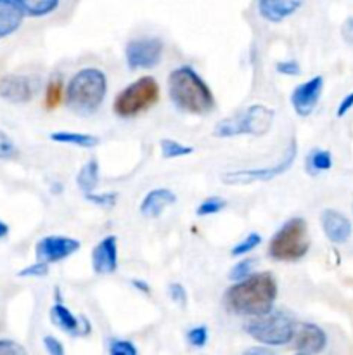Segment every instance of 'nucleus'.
I'll return each mask as SVG.
<instances>
[{"instance_id":"obj_1","label":"nucleus","mask_w":353,"mask_h":355,"mask_svg":"<svg viewBox=\"0 0 353 355\" xmlns=\"http://www.w3.org/2000/svg\"><path fill=\"white\" fill-rule=\"evenodd\" d=\"M277 298V281L270 272H258L234 281L224 293V305L239 318H262L272 312Z\"/></svg>"},{"instance_id":"obj_2","label":"nucleus","mask_w":353,"mask_h":355,"mask_svg":"<svg viewBox=\"0 0 353 355\" xmlns=\"http://www.w3.org/2000/svg\"><path fill=\"white\" fill-rule=\"evenodd\" d=\"M168 94L172 103L185 113L208 114L215 107L213 92L190 66H179L170 73Z\"/></svg>"},{"instance_id":"obj_3","label":"nucleus","mask_w":353,"mask_h":355,"mask_svg":"<svg viewBox=\"0 0 353 355\" xmlns=\"http://www.w3.org/2000/svg\"><path fill=\"white\" fill-rule=\"evenodd\" d=\"M107 94V78L99 68H83L71 76L64 90L66 106L78 114L96 113Z\"/></svg>"},{"instance_id":"obj_4","label":"nucleus","mask_w":353,"mask_h":355,"mask_svg":"<svg viewBox=\"0 0 353 355\" xmlns=\"http://www.w3.org/2000/svg\"><path fill=\"white\" fill-rule=\"evenodd\" d=\"M310 250L308 224L303 217L284 222L269 243V255L275 262H298Z\"/></svg>"},{"instance_id":"obj_5","label":"nucleus","mask_w":353,"mask_h":355,"mask_svg":"<svg viewBox=\"0 0 353 355\" xmlns=\"http://www.w3.org/2000/svg\"><path fill=\"white\" fill-rule=\"evenodd\" d=\"M273 118H275V113L269 106H265V104H251L239 116L224 118L221 121H218L213 128V135L220 139L237 137V135L262 137V135L270 132L273 125Z\"/></svg>"},{"instance_id":"obj_6","label":"nucleus","mask_w":353,"mask_h":355,"mask_svg":"<svg viewBox=\"0 0 353 355\" xmlns=\"http://www.w3.org/2000/svg\"><path fill=\"white\" fill-rule=\"evenodd\" d=\"M159 101V85L152 76H142L125 87L113 103V111L118 118H134L151 110Z\"/></svg>"},{"instance_id":"obj_7","label":"nucleus","mask_w":353,"mask_h":355,"mask_svg":"<svg viewBox=\"0 0 353 355\" xmlns=\"http://www.w3.org/2000/svg\"><path fill=\"white\" fill-rule=\"evenodd\" d=\"M248 336H251L260 345L266 347H282L293 342L296 322L284 312H269V314L256 318L244 328Z\"/></svg>"},{"instance_id":"obj_8","label":"nucleus","mask_w":353,"mask_h":355,"mask_svg":"<svg viewBox=\"0 0 353 355\" xmlns=\"http://www.w3.org/2000/svg\"><path fill=\"white\" fill-rule=\"evenodd\" d=\"M298 155V144L296 139H291L289 146H287L286 153H284L282 159L279 163L266 168H249V170H235V172H227L221 175V182L228 184V186H237V184H253V182H266L275 177L282 175L287 170L293 166L294 159Z\"/></svg>"},{"instance_id":"obj_9","label":"nucleus","mask_w":353,"mask_h":355,"mask_svg":"<svg viewBox=\"0 0 353 355\" xmlns=\"http://www.w3.org/2000/svg\"><path fill=\"white\" fill-rule=\"evenodd\" d=\"M165 45L158 37L134 38L125 47V58L130 69H151L161 62Z\"/></svg>"},{"instance_id":"obj_10","label":"nucleus","mask_w":353,"mask_h":355,"mask_svg":"<svg viewBox=\"0 0 353 355\" xmlns=\"http://www.w3.org/2000/svg\"><path fill=\"white\" fill-rule=\"evenodd\" d=\"M82 243L75 238L68 236H45L35 246V255L37 260H42L45 263H57L62 260L69 259L80 250Z\"/></svg>"},{"instance_id":"obj_11","label":"nucleus","mask_w":353,"mask_h":355,"mask_svg":"<svg viewBox=\"0 0 353 355\" xmlns=\"http://www.w3.org/2000/svg\"><path fill=\"white\" fill-rule=\"evenodd\" d=\"M322 90H324V76L320 75L294 87L293 94H291V106H293L294 113L301 118L310 116L320 101Z\"/></svg>"},{"instance_id":"obj_12","label":"nucleus","mask_w":353,"mask_h":355,"mask_svg":"<svg viewBox=\"0 0 353 355\" xmlns=\"http://www.w3.org/2000/svg\"><path fill=\"white\" fill-rule=\"evenodd\" d=\"M293 343L298 354H320L327 347V335L320 326L314 322H301V324H296Z\"/></svg>"},{"instance_id":"obj_13","label":"nucleus","mask_w":353,"mask_h":355,"mask_svg":"<svg viewBox=\"0 0 353 355\" xmlns=\"http://www.w3.org/2000/svg\"><path fill=\"white\" fill-rule=\"evenodd\" d=\"M33 80L30 76L23 75H6L0 78V97L7 103L12 104H26L35 96Z\"/></svg>"},{"instance_id":"obj_14","label":"nucleus","mask_w":353,"mask_h":355,"mask_svg":"<svg viewBox=\"0 0 353 355\" xmlns=\"http://www.w3.org/2000/svg\"><path fill=\"white\" fill-rule=\"evenodd\" d=\"M92 269L97 276H107L118 270V238L106 236L92 250Z\"/></svg>"},{"instance_id":"obj_15","label":"nucleus","mask_w":353,"mask_h":355,"mask_svg":"<svg viewBox=\"0 0 353 355\" xmlns=\"http://www.w3.org/2000/svg\"><path fill=\"white\" fill-rule=\"evenodd\" d=\"M320 225L325 238L331 243H334V245H343V243L348 241L353 231L350 218L345 214H341V211L332 210V208H325L322 211Z\"/></svg>"},{"instance_id":"obj_16","label":"nucleus","mask_w":353,"mask_h":355,"mask_svg":"<svg viewBox=\"0 0 353 355\" xmlns=\"http://www.w3.org/2000/svg\"><path fill=\"white\" fill-rule=\"evenodd\" d=\"M305 0H256L260 16L269 23H280L301 9Z\"/></svg>"},{"instance_id":"obj_17","label":"nucleus","mask_w":353,"mask_h":355,"mask_svg":"<svg viewBox=\"0 0 353 355\" xmlns=\"http://www.w3.org/2000/svg\"><path fill=\"white\" fill-rule=\"evenodd\" d=\"M176 203V196L168 187H156L149 191L141 203V214L147 218H158L168 207Z\"/></svg>"},{"instance_id":"obj_18","label":"nucleus","mask_w":353,"mask_h":355,"mask_svg":"<svg viewBox=\"0 0 353 355\" xmlns=\"http://www.w3.org/2000/svg\"><path fill=\"white\" fill-rule=\"evenodd\" d=\"M24 12L14 0H0V38H6L19 30Z\"/></svg>"},{"instance_id":"obj_19","label":"nucleus","mask_w":353,"mask_h":355,"mask_svg":"<svg viewBox=\"0 0 353 355\" xmlns=\"http://www.w3.org/2000/svg\"><path fill=\"white\" fill-rule=\"evenodd\" d=\"M51 321L54 322V324L57 326L61 331L68 333V335H71V336L83 335L82 322H80V319L76 318V315L73 314V312L69 311L66 305H62L61 302H57V304L51 309Z\"/></svg>"},{"instance_id":"obj_20","label":"nucleus","mask_w":353,"mask_h":355,"mask_svg":"<svg viewBox=\"0 0 353 355\" xmlns=\"http://www.w3.org/2000/svg\"><path fill=\"white\" fill-rule=\"evenodd\" d=\"M51 141L57 142V144H68V146H76V148L90 149L96 148L99 144V137L92 134H83V132H52Z\"/></svg>"},{"instance_id":"obj_21","label":"nucleus","mask_w":353,"mask_h":355,"mask_svg":"<svg viewBox=\"0 0 353 355\" xmlns=\"http://www.w3.org/2000/svg\"><path fill=\"white\" fill-rule=\"evenodd\" d=\"M76 186L83 194H90L99 186V163L97 159H90L76 173Z\"/></svg>"},{"instance_id":"obj_22","label":"nucleus","mask_w":353,"mask_h":355,"mask_svg":"<svg viewBox=\"0 0 353 355\" xmlns=\"http://www.w3.org/2000/svg\"><path fill=\"white\" fill-rule=\"evenodd\" d=\"M14 2L21 7L24 16L31 17L47 16V14L54 12L59 6V0H14Z\"/></svg>"},{"instance_id":"obj_23","label":"nucleus","mask_w":353,"mask_h":355,"mask_svg":"<svg viewBox=\"0 0 353 355\" xmlns=\"http://www.w3.org/2000/svg\"><path fill=\"white\" fill-rule=\"evenodd\" d=\"M332 166V155L325 149H311L307 156V170L310 175L327 172Z\"/></svg>"},{"instance_id":"obj_24","label":"nucleus","mask_w":353,"mask_h":355,"mask_svg":"<svg viewBox=\"0 0 353 355\" xmlns=\"http://www.w3.org/2000/svg\"><path fill=\"white\" fill-rule=\"evenodd\" d=\"M194 153L192 146L182 144L179 141H173V139H163L161 141V156L165 159H175V158H183V156H189Z\"/></svg>"},{"instance_id":"obj_25","label":"nucleus","mask_w":353,"mask_h":355,"mask_svg":"<svg viewBox=\"0 0 353 355\" xmlns=\"http://www.w3.org/2000/svg\"><path fill=\"white\" fill-rule=\"evenodd\" d=\"M62 99H64V83L59 76H55L48 82L47 89H45V104H47L48 110H52V107H57Z\"/></svg>"},{"instance_id":"obj_26","label":"nucleus","mask_w":353,"mask_h":355,"mask_svg":"<svg viewBox=\"0 0 353 355\" xmlns=\"http://www.w3.org/2000/svg\"><path fill=\"white\" fill-rule=\"evenodd\" d=\"M225 207H227V201L224 198L210 196L201 201L199 207L196 208V215L197 217H210V215L220 214Z\"/></svg>"},{"instance_id":"obj_27","label":"nucleus","mask_w":353,"mask_h":355,"mask_svg":"<svg viewBox=\"0 0 353 355\" xmlns=\"http://www.w3.org/2000/svg\"><path fill=\"white\" fill-rule=\"evenodd\" d=\"M258 245H262V236L258 232H249L242 241H239L237 245H234V248L230 250L232 257H246L248 253H251L253 250L258 248Z\"/></svg>"},{"instance_id":"obj_28","label":"nucleus","mask_w":353,"mask_h":355,"mask_svg":"<svg viewBox=\"0 0 353 355\" xmlns=\"http://www.w3.org/2000/svg\"><path fill=\"white\" fill-rule=\"evenodd\" d=\"M255 267H256L255 259H242L241 262H237L234 267H232L230 272H228V279L230 281L244 279V277L251 276Z\"/></svg>"},{"instance_id":"obj_29","label":"nucleus","mask_w":353,"mask_h":355,"mask_svg":"<svg viewBox=\"0 0 353 355\" xmlns=\"http://www.w3.org/2000/svg\"><path fill=\"white\" fill-rule=\"evenodd\" d=\"M111 355H137L138 349L130 342V340H109V347H107Z\"/></svg>"},{"instance_id":"obj_30","label":"nucleus","mask_w":353,"mask_h":355,"mask_svg":"<svg viewBox=\"0 0 353 355\" xmlns=\"http://www.w3.org/2000/svg\"><path fill=\"white\" fill-rule=\"evenodd\" d=\"M208 338H210V331H208L206 326H196V328L187 331V342L192 347H197V349L206 345Z\"/></svg>"},{"instance_id":"obj_31","label":"nucleus","mask_w":353,"mask_h":355,"mask_svg":"<svg viewBox=\"0 0 353 355\" xmlns=\"http://www.w3.org/2000/svg\"><path fill=\"white\" fill-rule=\"evenodd\" d=\"M85 198L90 201V203L99 205V207H102V208H111V207H114V203H116L118 194H116V193H102V194H97L96 191H93V193L85 194Z\"/></svg>"},{"instance_id":"obj_32","label":"nucleus","mask_w":353,"mask_h":355,"mask_svg":"<svg viewBox=\"0 0 353 355\" xmlns=\"http://www.w3.org/2000/svg\"><path fill=\"white\" fill-rule=\"evenodd\" d=\"M48 274V263L37 260L33 266H28L17 272L19 277H45Z\"/></svg>"},{"instance_id":"obj_33","label":"nucleus","mask_w":353,"mask_h":355,"mask_svg":"<svg viewBox=\"0 0 353 355\" xmlns=\"http://www.w3.org/2000/svg\"><path fill=\"white\" fill-rule=\"evenodd\" d=\"M26 349L12 340H0V355H24Z\"/></svg>"},{"instance_id":"obj_34","label":"nucleus","mask_w":353,"mask_h":355,"mask_svg":"<svg viewBox=\"0 0 353 355\" xmlns=\"http://www.w3.org/2000/svg\"><path fill=\"white\" fill-rule=\"evenodd\" d=\"M275 69L277 73L286 76H298L301 73L300 64L296 61H279L275 64Z\"/></svg>"},{"instance_id":"obj_35","label":"nucleus","mask_w":353,"mask_h":355,"mask_svg":"<svg viewBox=\"0 0 353 355\" xmlns=\"http://www.w3.org/2000/svg\"><path fill=\"white\" fill-rule=\"evenodd\" d=\"M168 293H170V298H172L175 304H179V305H185L187 304V291H185V288L182 286V284H179V283L170 284Z\"/></svg>"},{"instance_id":"obj_36","label":"nucleus","mask_w":353,"mask_h":355,"mask_svg":"<svg viewBox=\"0 0 353 355\" xmlns=\"http://www.w3.org/2000/svg\"><path fill=\"white\" fill-rule=\"evenodd\" d=\"M16 153L17 149L14 142L0 132V158H12V156H16Z\"/></svg>"},{"instance_id":"obj_37","label":"nucleus","mask_w":353,"mask_h":355,"mask_svg":"<svg viewBox=\"0 0 353 355\" xmlns=\"http://www.w3.org/2000/svg\"><path fill=\"white\" fill-rule=\"evenodd\" d=\"M44 347L51 355H64V345H62L55 336H51V335L45 336Z\"/></svg>"},{"instance_id":"obj_38","label":"nucleus","mask_w":353,"mask_h":355,"mask_svg":"<svg viewBox=\"0 0 353 355\" xmlns=\"http://www.w3.org/2000/svg\"><path fill=\"white\" fill-rule=\"evenodd\" d=\"M352 107H353V92H350L348 96H346L345 99H343L341 103H339L338 111H336V116L343 118L346 113H348L350 110H352Z\"/></svg>"},{"instance_id":"obj_39","label":"nucleus","mask_w":353,"mask_h":355,"mask_svg":"<svg viewBox=\"0 0 353 355\" xmlns=\"http://www.w3.org/2000/svg\"><path fill=\"white\" fill-rule=\"evenodd\" d=\"M343 37L348 44H353V17H350L345 24H343Z\"/></svg>"},{"instance_id":"obj_40","label":"nucleus","mask_w":353,"mask_h":355,"mask_svg":"<svg viewBox=\"0 0 353 355\" xmlns=\"http://www.w3.org/2000/svg\"><path fill=\"white\" fill-rule=\"evenodd\" d=\"M244 354H253V355H270V354H272V347H266V345H262V347H251V349L246 350Z\"/></svg>"},{"instance_id":"obj_41","label":"nucleus","mask_w":353,"mask_h":355,"mask_svg":"<svg viewBox=\"0 0 353 355\" xmlns=\"http://www.w3.org/2000/svg\"><path fill=\"white\" fill-rule=\"evenodd\" d=\"M132 284H134V288H137V290L144 291V293H151V288H149V284L144 283V281L134 279V281H132Z\"/></svg>"},{"instance_id":"obj_42","label":"nucleus","mask_w":353,"mask_h":355,"mask_svg":"<svg viewBox=\"0 0 353 355\" xmlns=\"http://www.w3.org/2000/svg\"><path fill=\"white\" fill-rule=\"evenodd\" d=\"M7 234H9V225H7V224H3V222L0 220V239H2V238H6Z\"/></svg>"}]
</instances>
